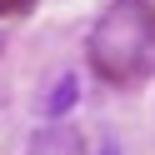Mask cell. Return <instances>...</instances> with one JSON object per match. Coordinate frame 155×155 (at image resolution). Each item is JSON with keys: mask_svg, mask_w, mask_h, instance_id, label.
Returning a JSON list of instances; mask_svg holds the SVG:
<instances>
[{"mask_svg": "<svg viewBox=\"0 0 155 155\" xmlns=\"http://www.w3.org/2000/svg\"><path fill=\"white\" fill-rule=\"evenodd\" d=\"M145 45H150V10L140 0H125L105 15V25L95 30V60L110 75H130L140 65Z\"/></svg>", "mask_w": 155, "mask_h": 155, "instance_id": "obj_1", "label": "cell"}, {"mask_svg": "<svg viewBox=\"0 0 155 155\" xmlns=\"http://www.w3.org/2000/svg\"><path fill=\"white\" fill-rule=\"evenodd\" d=\"M70 105H75V80H70V75H65V80L55 85L50 95H45V115H65V110H70Z\"/></svg>", "mask_w": 155, "mask_h": 155, "instance_id": "obj_2", "label": "cell"}, {"mask_svg": "<svg viewBox=\"0 0 155 155\" xmlns=\"http://www.w3.org/2000/svg\"><path fill=\"white\" fill-rule=\"evenodd\" d=\"M30 0H0V10H25Z\"/></svg>", "mask_w": 155, "mask_h": 155, "instance_id": "obj_3", "label": "cell"}, {"mask_svg": "<svg viewBox=\"0 0 155 155\" xmlns=\"http://www.w3.org/2000/svg\"><path fill=\"white\" fill-rule=\"evenodd\" d=\"M100 155H120V145H110V140H105V145H100Z\"/></svg>", "mask_w": 155, "mask_h": 155, "instance_id": "obj_4", "label": "cell"}]
</instances>
